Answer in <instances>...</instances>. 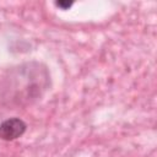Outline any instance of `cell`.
Returning a JSON list of instances; mask_svg holds the SVG:
<instances>
[{
    "instance_id": "1",
    "label": "cell",
    "mask_w": 157,
    "mask_h": 157,
    "mask_svg": "<svg viewBox=\"0 0 157 157\" xmlns=\"http://www.w3.org/2000/svg\"><path fill=\"white\" fill-rule=\"evenodd\" d=\"M50 85L52 77L45 64L26 61L7 69L0 82V98L9 108H26L38 102Z\"/></svg>"
},
{
    "instance_id": "2",
    "label": "cell",
    "mask_w": 157,
    "mask_h": 157,
    "mask_svg": "<svg viewBox=\"0 0 157 157\" xmlns=\"http://www.w3.org/2000/svg\"><path fill=\"white\" fill-rule=\"evenodd\" d=\"M27 130V124L17 118L12 117L0 123V139L4 141H13L21 137Z\"/></svg>"
},
{
    "instance_id": "3",
    "label": "cell",
    "mask_w": 157,
    "mask_h": 157,
    "mask_svg": "<svg viewBox=\"0 0 157 157\" xmlns=\"http://www.w3.org/2000/svg\"><path fill=\"white\" fill-rule=\"evenodd\" d=\"M72 4H74L72 1H56L55 6L60 7L61 10H67V9H70L72 6Z\"/></svg>"
}]
</instances>
